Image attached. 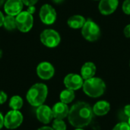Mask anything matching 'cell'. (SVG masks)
Masks as SVG:
<instances>
[{
	"instance_id": "obj_1",
	"label": "cell",
	"mask_w": 130,
	"mask_h": 130,
	"mask_svg": "<svg viewBox=\"0 0 130 130\" xmlns=\"http://www.w3.org/2000/svg\"><path fill=\"white\" fill-rule=\"evenodd\" d=\"M93 116V108L89 104L84 101H78L70 108L68 120L72 126L84 128L91 123Z\"/></svg>"
},
{
	"instance_id": "obj_2",
	"label": "cell",
	"mask_w": 130,
	"mask_h": 130,
	"mask_svg": "<svg viewBox=\"0 0 130 130\" xmlns=\"http://www.w3.org/2000/svg\"><path fill=\"white\" fill-rule=\"evenodd\" d=\"M48 94V88L45 84L37 83L28 90L26 98L33 107H39L45 102Z\"/></svg>"
},
{
	"instance_id": "obj_3",
	"label": "cell",
	"mask_w": 130,
	"mask_h": 130,
	"mask_svg": "<svg viewBox=\"0 0 130 130\" xmlns=\"http://www.w3.org/2000/svg\"><path fill=\"white\" fill-rule=\"evenodd\" d=\"M82 88L86 95L95 98L104 94L106 90V85L101 78L93 77L85 80Z\"/></svg>"
},
{
	"instance_id": "obj_4",
	"label": "cell",
	"mask_w": 130,
	"mask_h": 130,
	"mask_svg": "<svg viewBox=\"0 0 130 130\" xmlns=\"http://www.w3.org/2000/svg\"><path fill=\"white\" fill-rule=\"evenodd\" d=\"M17 28L22 33L29 32L33 27L34 18L33 14L27 11H22L17 16H15Z\"/></svg>"
},
{
	"instance_id": "obj_5",
	"label": "cell",
	"mask_w": 130,
	"mask_h": 130,
	"mask_svg": "<svg viewBox=\"0 0 130 130\" xmlns=\"http://www.w3.org/2000/svg\"><path fill=\"white\" fill-rule=\"evenodd\" d=\"M82 34L84 38L90 42L97 40L101 35V30L98 25L91 19L86 21L82 28Z\"/></svg>"
},
{
	"instance_id": "obj_6",
	"label": "cell",
	"mask_w": 130,
	"mask_h": 130,
	"mask_svg": "<svg viewBox=\"0 0 130 130\" xmlns=\"http://www.w3.org/2000/svg\"><path fill=\"white\" fill-rule=\"evenodd\" d=\"M40 39L41 43L49 48H54L57 46L61 40L59 34L53 29L44 30L40 34Z\"/></svg>"
},
{
	"instance_id": "obj_7",
	"label": "cell",
	"mask_w": 130,
	"mask_h": 130,
	"mask_svg": "<svg viewBox=\"0 0 130 130\" xmlns=\"http://www.w3.org/2000/svg\"><path fill=\"white\" fill-rule=\"evenodd\" d=\"M23 120V115L19 110H12L8 111L4 117V126L8 129H14L21 125Z\"/></svg>"
},
{
	"instance_id": "obj_8",
	"label": "cell",
	"mask_w": 130,
	"mask_h": 130,
	"mask_svg": "<svg viewBox=\"0 0 130 130\" xmlns=\"http://www.w3.org/2000/svg\"><path fill=\"white\" fill-rule=\"evenodd\" d=\"M39 16L40 21L46 25L53 24L56 20V12L55 8L49 4L43 5L40 10Z\"/></svg>"
},
{
	"instance_id": "obj_9",
	"label": "cell",
	"mask_w": 130,
	"mask_h": 130,
	"mask_svg": "<svg viewBox=\"0 0 130 130\" xmlns=\"http://www.w3.org/2000/svg\"><path fill=\"white\" fill-rule=\"evenodd\" d=\"M84 79L82 78V75H77V74H69L67 75L64 78V85L66 87V88L72 90V91H77L80 89L84 84Z\"/></svg>"
},
{
	"instance_id": "obj_10",
	"label": "cell",
	"mask_w": 130,
	"mask_h": 130,
	"mask_svg": "<svg viewBox=\"0 0 130 130\" xmlns=\"http://www.w3.org/2000/svg\"><path fill=\"white\" fill-rule=\"evenodd\" d=\"M54 67L48 62H42L37 67V74L43 80L50 79L54 75Z\"/></svg>"
},
{
	"instance_id": "obj_11",
	"label": "cell",
	"mask_w": 130,
	"mask_h": 130,
	"mask_svg": "<svg viewBox=\"0 0 130 130\" xmlns=\"http://www.w3.org/2000/svg\"><path fill=\"white\" fill-rule=\"evenodd\" d=\"M36 115L37 120L43 124L50 123L53 118L52 109L49 106L44 104L37 107Z\"/></svg>"
},
{
	"instance_id": "obj_12",
	"label": "cell",
	"mask_w": 130,
	"mask_h": 130,
	"mask_svg": "<svg viewBox=\"0 0 130 130\" xmlns=\"http://www.w3.org/2000/svg\"><path fill=\"white\" fill-rule=\"evenodd\" d=\"M24 3L21 0H7L4 5V10L7 15L17 16L22 11Z\"/></svg>"
},
{
	"instance_id": "obj_13",
	"label": "cell",
	"mask_w": 130,
	"mask_h": 130,
	"mask_svg": "<svg viewBox=\"0 0 130 130\" xmlns=\"http://www.w3.org/2000/svg\"><path fill=\"white\" fill-rule=\"evenodd\" d=\"M118 4V0H101L98 8L102 14L109 15L116 11Z\"/></svg>"
},
{
	"instance_id": "obj_14",
	"label": "cell",
	"mask_w": 130,
	"mask_h": 130,
	"mask_svg": "<svg viewBox=\"0 0 130 130\" xmlns=\"http://www.w3.org/2000/svg\"><path fill=\"white\" fill-rule=\"evenodd\" d=\"M53 115L55 119L63 120L68 117L69 113V108L66 104L62 102H59L54 104L52 108Z\"/></svg>"
},
{
	"instance_id": "obj_15",
	"label": "cell",
	"mask_w": 130,
	"mask_h": 130,
	"mask_svg": "<svg viewBox=\"0 0 130 130\" xmlns=\"http://www.w3.org/2000/svg\"><path fill=\"white\" fill-rule=\"evenodd\" d=\"M96 73V66L93 62H85L81 69V75L84 80L91 78Z\"/></svg>"
},
{
	"instance_id": "obj_16",
	"label": "cell",
	"mask_w": 130,
	"mask_h": 130,
	"mask_svg": "<svg viewBox=\"0 0 130 130\" xmlns=\"http://www.w3.org/2000/svg\"><path fill=\"white\" fill-rule=\"evenodd\" d=\"M110 110V104L106 101H98L93 107L94 114L97 116H104L108 113Z\"/></svg>"
},
{
	"instance_id": "obj_17",
	"label": "cell",
	"mask_w": 130,
	"mask_h": 130,
	"mask_svg": "<svg viewBox=\"0 0 130 130\" xmlns=\"http://www.w3.org/2000/svg\"><path fill=\"white\" fill-rule=\"evenodd\" d=\"M85 22H86L85 18L82 15H73L70 17L67 21L68 25L73 29L82 28Z\"/></svg>"
},
{
	"instance_id": "obj_18",
	"label": "cell",
	"mask_w": 130,
	"mask_h": 130,
	"mask_svg": "<svg viewBox=\"0 0 130 130\" xmlns=\"http://www.w3.org/2000/svg\"><path fill=\"white\" fill-rule=\"evenodd\" d=\"M75 91L70 90V89H65L63 90L59 95V98L61 102L64 103V104H70L71 102L73 101V100L75 99Z\"/></svg>"
},
{
	"instance_id": "obj_19",
	"label": "cell",
	"mask_w": 130,
	"mask_h": 130,
	"mask_svg": "<svg viewBox=\"0 0 130 130\" xmlns=\"http://www.w3.org/2000/svg\"><path fill=\"white\" fill-rule=\"evenodd\" d=\"M23 99L18 95H14L11 97L9 101L10 108L14 110H19L20 109H21V107H23Z\"/></svg>"
},
{
	"instance_id": "obj_20",
	"label": "cell",
	"mask_w": 130,
	"mask_h": 130,
	"mask_svg": "<svg viewBox=\"0 0 130 130\" xmlns=\"http://www.w3.org/2000/svg\"><path fill=\"white\" fill-rule=\"evenodd\" d=\"M3 26L8 30H13L17 28L15 17L11 15H7L6 17H5Z\"/></svg>"
},
{
	"instance_id": "obj_21",
	"label": "cell",
	"mask_w": 130,
	"mask_h": 130,
	"mask_svg": "<svg viewBox=\"0 0 130 130\" xmlns=\"http://www.w3.org/2000/svg\"><path fill=\"white\" fill-rule=\"evenodd\" d=\"M52 128L54 130H66V125L63 120L55 119L53 123Z\"/></svg>"
},
{
	"instance_id": "obj_22",
	"label": "cell",
	"mask_w": 130,
	"mask_h": 130,
	"mask_svg": "<svg viewBox=\"0 0 130 130\" xmlns=\"http://www.w3.org/2000/svg\"><path fill=\"white\" fill-rule=\"evenodd\" d=\"M113 130H130V126L127 122H120L113 127Z\"/></svg>"
},
{
	"instance_id": "obj_23",
	"label": "cell",
	"mask_w": 130,
	"mask_h": 130,
	"mask_svg": "<svg viewBox=\"0 0 130 130\" xmlns=\"http://www.w3.org/2000/svg\"><path fill=\"white\" fill-rule=\"evenodd\" d=\"M122 9L125 14H130V0H125L124 1L123 6H122Z\"/></svg>"
},
{
	"instance_id": "obj_24",
	"label": "cell",
	"mask_w": 130,
	"mask_h": 130,
	"mask_svg": "<svg viewBox=\"0 0 130 130\" xmlns=\"http://www.w3.org/2000/svg\"><path fill=\"white\" fill-rule=\"evenodd\" d=\"M123 115L125 117V118L127 120H129V118L130 117V104H127L124 107L123 110V112H122Z\"/></svg>"
},
{
	"instance_id": "obj_25",
	"label": "cell",
	"mask_w": 130,
	"mask_h": 130,
	"mask_svg": "<svg viewBox=\"0 0 130 130\" xmlns=\"http://www.w3.org/2000/svg\"><path fill=\"white\" fill-rule=\"evenodd\" d=\"M7 94L2 91H0V104H3L7 101Z\"/></svg>"
},
{
	"instance_id": "obj_26",
	"label": "cell",
	"mask_w": 130,
	"mask_h": 130,
	"mask_svg": "<svg viewBox=\"0 0 130 130\" xmlns=\"http://www.w3.org/2000/svg\"><path fill=\"white\" fill-rule=\"evenodd\" d=\"M22 2L24 3V5H25L26 6H31V5H34L38 0H21Z\"/></svg>"
},
{
	"instance_id": "obj_27",
	"label": "cell",
	"mask_w": 130,
	"mask_h": 130,
	"mask_svg": "<svg viewBox=\"0 0 130 130\" xmlns=\"http://www.w3.org/2000/svg\"><path fill=\"white\" fill-rule=\"evenodd\" d=\"M123 33H124V35L127 38H130V24H128L127 26H126V27L124 28Z\"/></svg>"
},
{
	"instance_id": "obj_28",
	"label": "cell",
	"mask_w": 130,
	"mask_h": 130,
	"mask_svg": "<svg viewBox=\"0 0 130 130\" xmlns=\"http://www.w3.org/2000/svg\"><path fill=\"white\" fill-rule=\"evenodd\" d=\"M35 11H36V8L34 7V5H31V6H28V7H27V11L29 12L30 14H33L35 12Z\"/></svg>"
},
{
	"instance_id": "obj_29",
	"label": "cell",
	"mask_w": 130,
	"mask_h": 130,
	"mask_svg": "<svg viewBox=\"0 0 130 130\" xmlns=\"http://www.w3.org/2000/svg\"><path fill=\"white\" fill-rule=\"evenodd\" d=\"M4 19H5V16L2 14V11H0V27L3 26V23H4Z\"/></svg>"
},
{
	"instance_id": "obj_30",
	"label": "cell",
	"mask_w": 130,
	"mask_h": 130,
	"mask_svg": "<svg viewBox=\"0 0 130 130\" xmlns=\"http://www.w3.org/2000/svg\"><path fill=\"white\" fill-rule=\"evenodd\" d=\"M4 126V117L0 113V129Z\"/></svg>"
},
{
	"instance_id": "obj_31",
	"label": "cell",
	"mask_w": 130,
	"mask_h": 130,
	"mask_svg": "<svg viewBox=\"0 0 130 130\" xmlns=\"http://www.w3.org/2000/svg\"><path fill=\"white\" fill-rule=\"evenodd\" d=\"M37 130H54L52 127H50V126H43V127H40V129H38Z\"/></svg>"
},
{
	"instance_id": "obj_32",
	"label": "cell",
	"mask_w": 130,
	"mask_h": 130,
	"mask_svg": "<svg viewBox=\"0 0 130 130\" xmlns=\"http://www.w3.org/2000/svg\"><path fill=\"white\" fill-rule=\"evenodd\" d=\"M64 0H53V2L56 4H60L63 2Z\"/></svg>"
},
{
	"instance_id": "obj_33",
	"label": "cell",
	"mask_w": 130,
	"mask_h": 130,
	"mask_svg": "<svg viewBox=\"0 0 130 130\" xmlns=\"http://www.w3.org/2000/svg\"><path fill=\"white\" fill-rule=\"evenodd\" d=\"M4 2H5V0H0V7L4 4Z\"/></svg>"
},
{
	"instance_id": "obj_34",
	"label": "cell",
	"mask_w": 130,
	"mask_h": 130,
	"mask_svg": "<svg viewBox=\"0 0 130 130\" xmlns=\"http://www.w3.org/2000/svg\"><path fill=\"white\" fill-rule=\"evenodd\" d=\"M127 123H128V124L129 125V126H130V117L129 118V120H128V121H127Z\"/></svg>"
},
{
	"instance_id": "obj_35",
	"label": "cell",
	"mask_w": 130,
	"mask_h": 130,
	"mask_svg": "<svg viewBox=\"0 0 130 130\" xmlns=\"http://www.w3.org/2000/svg\"><path fill=\"white\" fill-rule=\"evenodd\" d=\"M75 130H84L82 128H77L76 129H75Z\"/></svg>"
},
{
	"instance_id": "obj_36",
	"label": "cell",
	"mask_w": 130,
	"mask_h": 130,
	"mask_svg": "<svg viewBox=\"0 0 130 130\" xmlns=\"http://www.w3.org/2000/svg\"><path fill=\"white\" fill-rule=\"evenodd\" d=\"M1 56H2V50H0V58H1Z\"/></svg>"
},
{
	"instance_id": "obj_37",
	"label": "cell",
	"mask_w": 130,
	"mask_h": 130,
	"mask_svg": "<svg viewBox=\"0 0 130 130\" xmlns=\"http://www.w3.org/2000/svg\"><path fill=\"white\" fill-rule=\"evenodd\" d=\"M129 66H130V62H129Z\"/></svg>"
}]
</instances>
